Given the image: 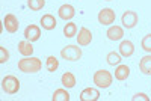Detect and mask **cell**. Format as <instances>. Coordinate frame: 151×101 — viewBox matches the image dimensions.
<instances>
[{
	"label": "cell",
	"instance_id": "2",
	"mask_svg": "<svg viewBox=\"0 0 151 101\" xmlns=\"http://www.w3.org/2000/svg\"><path fill=\"white\" fill-rule=\"evenodd\" d=\"M94 85L97 87H100V89H106V87H109L113 82V77L112 74L106 69H98L97 72H94Z\"/></svg>",
	"mask_w": 151,
	"mask_h": 101
},
{
	"label": "cell",
	"instance_id": "13",
	"mask_svg": "<svg viewBox=\"0 0 151 101\" xmlns=\"http://www.w3.org/2000/svg\"><path fill=\"white\" fill-rule=\"evenodd\" d=\"M133 53H134V45H133V42L132 41H121V44H119V54L121 56H124V57H130V56H133Z\"/></svg>",
	"mask_w": 151,
	"mask_h": 101
},
{
	"label": "cell",
	"instance_id": "9",
	"mask_svg": "<svg viewBox=\"0 0 151 101\" xmlns=\"http://www.w3.org/2000/svg\"><path fill=\"white\" fill-rule=\"evenodd\" d=\"M24 38L30 42L38 41L41 38V29L38 26H35V24H30V26H27L26 29H24Z\"/></svg>",
	"mask_w": 151,
	"mask_h": 101
},
{
	"label": "cell",
	"instance_id": "16",
	"mask_svg": "<svg viewBox=\"0 0 151 101\" xmlns=\"http://www.w3.org/2000/svg\"><path fill=\"white\" fill-rule=\"evenodd\" d=\"M60 83L64 87H67V89H71V87L76 86V75L70 71L64 72L62 74V77H60Z\"/></svg>",
	"mask_w": 151,
	"mask_h": 101
},
{
	"label": "cell",
	"instance_id": "17",
	"mask_svg": "<svg viewBox=\"0 0 151 101\" xmlns=\"http://www.w3.org/2000/svg\"><path fill=\"white\" fill-rule=\"evenodd\" d=\"M139 69L145 75H151V54H147L139 62Z\"/></svg>",
	"mask_w": 151,
	"mask_h": 101
},
{
	"label": "cell",
	"instance_id": "11",
	"mask_svg": "<svg viewBox=\"0 0 151 101\" xmlns=\"http://www.w3.org/2000/svg\"><path fill=\"white\" fill-rule=\"evenodd\" d=\"M58 14H59V18L62 20H71L74 15H76V9L73 5H62L59 9H58Z\"/></svg>",
	"mask_w": 151,
	"mask_h": 101
},
{
	"label": "cell",
	"instance_id": "22",
	"mask_svg": "<svg viewBox=\"0 0 151 101\" xmlns=\"http://www.w3.org/2000/svg\"><path fill=\"white\" fill-rule=\"evenodd\" d=\"M106 60H107V64H109V65H112V67H118V65L121 64V54H118V53H115V52H110V53L107 54Z\"/></svg>",
	"mask_w": 151,
	"mask_h": 101
},
{
	"label": "cell",
	"instance_id": "24",
	"mask_svg": "<svg viewBox=\"0 0 151 101\" xmlns=\"http://www.w3.org/2000/svg\"><path fill=\"white\" fill-rule=\"evenodd\" d=\"M141 45H142V48L145 50L147 53H151V33H148V35H145L142 38Z\"/></svg>",
	"mask_w": 151,
	"mask_h": 101
},
{
	"label": "cell",
	"instance_id": "14",
	"mask_svg": "<svg viewBox=\"0 0 151 101\" xmlns=\"http://www.w3.org/2000/svg\"><path fill=\"white\" fill-rule=\"evenodd\" d=\"M56 18L52 15V14H45L41 17V27L45 29V30H53L56 29Z\"/></svg>",
	"mask_w": 151,
	"mask_h": 101
},
{
	"label": "cell",
	"instance_id": "8",
	"mask_svg": "<svg viewBox=\"0 0 151 101\" xmlns=\"http://www.w3.org/2000/svg\"><path fill=\"white\" fill-rule=\"evenodd\" d=\"M76 38H77V44L80 47H86V45H89L92 42V33L88 27H80L79 36H76Z\"/></svg>",
	"mask_w": 151,
	"mask_h": 101
},
{
	"label": "cell",
	"instance_id": "25",
	"mask_svg": "<svg viewBox=\"0 0 151 101\" xmlns=\"http://www.w3.org/2000/svg\"><path fill=\"white\" fill-rule=\"evenodd\" d=\"M9 59V52L5 47H0V64H5Z\"/></svg>",
	"mask_w": 151,
	"mask_h": 101
},
{
	"label": "cell",
	"instance_id": "15",
	"mask_svg": "<svg viewBox=\"0 0 151 101\" xmlns=\"http://www.w3.org/2000/svg\"><path fill=\"white\" fill-rule=\"evenodd\" d=\"M129 75H130V68H129L127 65L119 64V65L115 68V79H116V80L124 82V80L129 79Z\"/></svg>",
	"mask_w": 151,
	"mask_h": 101
},
{
	"label": "cell",
	"instance_id": "20",
	"mask_svg": "<svg viewBox=\"0 0 151 101\" xmlns=\"http://www.w3.org/2000/svg\"><path fill=\"white\" fill-rule=\"evenodd\" d=\"M64 35L67 38H74L77 35V24L76 23H67L64 26Z\"/></svg>",
	"mask_w": 151,
	"mask_h": 101
},
{
	"label": "cell",
	"instance_id": "19",
	"mask_svg": "<svg viewBox=\"0 0 151 101\" xmlns=\"http://www.w3.org/2000/svg\"><path fill=\"white\" fill-rule=\"evenodd\" d=\"M53 101H70V94L67 92V87H60V89H56L53 97Z\"/></svg>",
	"mask_w": 151,
	"mask_h": 101
},
{
	"label": "cell",
	"instance_id": "1",
	"mask_svg": "<svg viewBox=\"0 0 151 101\" xmlns=\"http://www.w3.org/2000/svg\"><path fill=\"white\" fill-rule=\"evenodd\" d=\"M18 69L24 74H35V72H40L41 68H42V62L41 59L38 57H33V56H26L18 60L17 64Z\"/></svg>",
	"mask_w": 151,
	"mask_h": 101
},
{
	"label": "cell",
	"instance_id": "23",
	"mask_svg": "<svg viewBox=\"0 0 151 101\" xmlns=\"http://www.w3.org/2000/svg\"><path fill=\"white\" fill-rule=\"evenodd\" d=\"M27 6L32 9V11H41L44 6H45V0H27Z\"/></svg>",
	"mask_w": 151,
	"mask_h": 101
},
{
	"label": "cell",
	"instance_id": "6",
	"mask_svg": "<svg viewBox=\"0 0 151 101\" xmlns=\"http://www.w3.org/2000/svg\"><path fill=\"white\" fill-rule=\"evenodd\" d=\"M137 21H139V15L134 11H125L121 17V23L125 29H133L137 24Z\"/></svg>",
	"mask_w": 151,
	"mask_h": 101
},
{
	"label": "cell",
	"instance_id": "3",
	"mask_svg": "<svg viewBox=\"0 0 151 101\" xmlns=\"http://www.w3.org/2000/svg\"><path fill=\"white\" fill-rule=\"evenodd\" d=\"M82 48L80 45H67L60 50V57L64 59V60H70V62H76V60H79L82 57Z\"/></svg>",
	"mask_w": 151,
	"mask_h": 101
},
{
	"label": "cell",
	"instance_id": "10",
	"mask_svg": "<svg viewBox=\"0 0 151 101\" xmlns=\"http://www.w3.org/2000/svg\"><path fill=\"white\" fill-rule=\"evenodd\" d=\"M100 98V91L95 89V87H86L80 92L79 100L80 101H97Z\"/></svg>",
	"mask_w": 151,
	"mask_h": 101
},
{
	"label": "cell",
	"instance_id": "7",
	"mask_svg": "<svg viewBox=\"0 0 151 101\" xmlns=\"http://www.w3.org/2000/svg\"><path fill=\"white\" fill-rule=\"evenodd\" d=\"M3 26H5L6 32H9V33H15V32L18 30V27H20L18 18H17L14 14H8V15H5V18H3Z\"/></svg>",
	"mask_w": 151,
	"mask_h": 101
},
{
	"label": "cell",
	"instance_id": "27",
	"mask_svg": "<svg viewBox=\"0 0 151 101\" xmlns=\"http://www.w3.org/2000/svg\"><path fill=\"white\" fill-rule=\"evenodd\" d=\"M106 2H110V0H106Z\"/></svg>",
	"mask_w": 151,
	"mask_h": 101
},
{
	"label": "cell",
	"instance_id": "5",
	"mask_svg": "<svg viewBox=\"0 0 151 101\" xmlns=\"http://www.w3.org/2000/svg\"><path fill=\"white\" fill-rule=\"evenodd\" d=\"M115 11L110 9V8H104L98 12V23L103 24V26H110V24L115 23Z\"/></svg>",
	"mask_w": 151,
	"mask_h": 101
},
{
	"label": "cell",
	"instance_id": "26",
	"mask_svg": "<svg viewBox=\"0 0 151 101\" xmlns=\"http://www.w3.org/2000/svg\"><path fill=\"white\" fill-rule=\"evenodd\" d=\"M150 101V98L145 95V94H142V92H139V94H136V95H133L132 97V101Z\"/></svg>",
	"mask_w": 151,
	"mask_h": 101
},
{
	"label": "cell",
	"instance_id": "18",
	"mask_svg": "<svg viewBox=\"0 0 151 101\" xmlns=\"http://www.w3.org/2000/svg\"><path fill=\"white\" fill-rule=\"evenodd\" d=\"M18 52L23 54V56H32L33 54V47H32V42L24 39V41H20L18 42Z\"/></svg>",
	"mask_w": 151,
	"mask_h": 101
},
{
	"label": "cell",
	"instance_id": "12",
	"mask_svg": "<svg viewBox=\"0 0 151 101\" xmlns=\"http://www.w3.org/2000/svg\"><path fill=\"white\" fill-rule=\"evenodd\" d=\"M106 36L109 38L110 41H119L122 39L124 36V29L121 26H110L106 32Z\"/></svg>",
	"mask_w": 151,
	"mask_h": 101
},
{
	"label": "cell",
	"instance_id": "21",
	"mask_svg": "<svg viewBox=\"0 0 151 101\" xmlns=\"http://www.w3.org/2000/svg\"><path fill=\"white\" fill-rule=\"evenodd\" d=\"M45 68H47V71H50V72H55V71L59 68V60H58L55 56H48L47 60H45Z\"/></svg>",
	"mask_w": 151,
	"mask_h": 101
},
{
	"label": "cell",
	"instance_id": "4",
	"mask_svg": "<svg viewBox=\"0 0 151 101\" xmlns=\"http://www.w3.org/2000/svg\"><path fill=\"white\" fill-rule=\"evenodd\" d=\"M2 89H3V92H6L9 95L17 94L20 91V80L15 75H6L2 80Z\"/></svg>",
	"mask_w": 151,
	"mask_h": 101
}]
</instances>
